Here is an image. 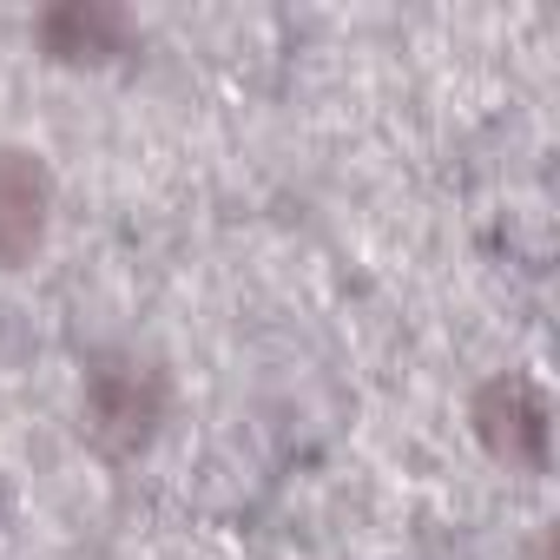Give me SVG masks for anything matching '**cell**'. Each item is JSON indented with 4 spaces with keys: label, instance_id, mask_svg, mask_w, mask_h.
I'll return each instance as SVG.
<instances>
[{
    "label": "cell",
    "instance_id": "obj_1",
    "mask_svg": "<svg viewBox=\"0 0 560 560\" xmlns=\"http://www.w3.org/2000/svg\"><path fill=\"white\" fill-rule=\"evenodd\" d=\"M86 416L106 442L119 448H139L159 416H165V376L159 363H139V357H100L86 370Z\"/></svg>",
    "mask_w": 560,
    "mask_h": 560
},
{
    "label": "cell",
    "instance_id": "obj_4",
    "mask_svg": "<svg viewBox=\"0 0 560 560\" xmlns=\"http://www.w3.org/2000/svg\"><path fill=\"white\" fill-rule=\"evenodd\" d=\"M40 40L60 60H100L126 40V14H113V8H54V14H40Z\"/></svg>",
    "mask_w": 560,
    "mask_h": 560
},
{
    "label": "cell",
    "instance_id": "obj_3",
    "mask_svg": "<svg viewBox=\"0 0 560 560\" xmlns=\"http://www.w3.org/2000/svg\"><path fill=\"white\" fill-rule=\"evenodd\" d=\"M47 211H54V178H47L40 152L0 145V270H14L40 250Z\"/></svg>",
    "mask_w": 560,
    "mask_h": 560
},
{
    "label": "cell",
    "instance_id": "obj_2",
    "mask_svg": "<svg viewBox=\"0 0 560 560\" xmlns=\"http://www.w3.org/2000/svg\"><path fill=\"white\" fill-rule=\"evenodd\" d=\"M475 429L481 442L514 462V468H540L547 462V396L527 376H494L475 396Z\"/></svg>",
    "mask_w": 560,
    "mask_h": 560
}]
</instances>
